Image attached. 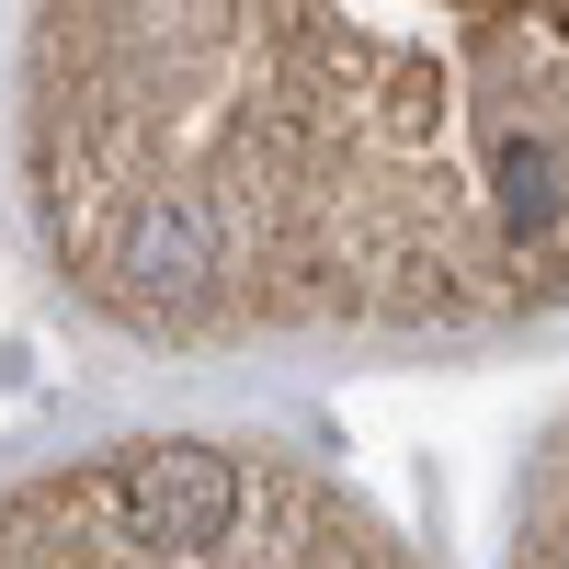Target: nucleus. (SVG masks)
Masks as SVG:
<instances>
[{
  "label": "nucleus",
  "mask_w": 569,
  "mask_h": 569,
  "mask_svg": "<svg viewBox=\"0 0 569 569\" xmlns=\"http://www.w3.org/2000/svg\"><path fill=\"white\" fill-rule=\"evenodd\" d=\"M34 273L137 353L569 319V0H23Z\"/></svg>",
  "instance_id": "nucleus-1"
},
{
  "label": "nucleus",
  "mask_w": 569,
  "mask_h": 569,
  "mask_svg": "<svg viewBox=\"0 0 569 569\" xmlns=\"http://www.w3.org/2000/svg\"><path fill=\"white\" fill-rule=\"evenodd\" d=\"M103 569V558H171V569H240V558H410L399 525L353 479L284 456V445H91L69 467L0 479V569Z\"/></svg>",
  "instance_id": "nucleus-2"
},
{
  "label": "nucleus",
  "mask_w": 569,
  "mask_h": 569,
  "mask_svg": "<svg viewBox=\"0 0 569 569\" xmlns=\"http://www.w3.org/2000/svg\"><path fill=\"white\" fill-rule=\"evenodd\" d=\"M512 558L569 569V410L547 421V445H536V467H525V490H512Z\"/></svg>",
  "instance_id": "nucleus-3"
}]
</instances>
